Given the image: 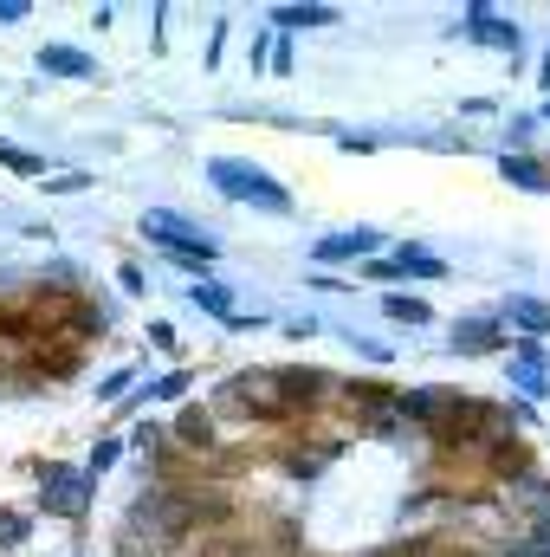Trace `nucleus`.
I'll list each match as a JSON object with an SVG mask.
<instances>
[{
  "label": "nucleus",
  "mask_w": 550,
  "mask_h": 557,
  "mask_svg": "<svg viewBox=\"0 0 550 557\" xmlns=\"http://www.w3.org/2000/svg\"><path fill=\"white\" fill-rule=\"evenodd\" d=\"M208 175H214V188H220V195H233V201H259V208H272V214H285V208H292V195H285L279 182H266V169H253V162L220 156Z\"/></svg>",
  "instance_id": "obj_1"
},
{
  "label": "nucleus",
  "mask_w": 550,
  "mask_h": 557,
  "mask_svg": "<svg viewBox=\"0 0 550 557\" xmlns=\"http://www.w3.org/2000/svg\"><path fill=\"white\" fill-rule=\"evenodd\" d=\"M143 234L149 240H156V247H169L175 253V260H182V266H208L214 260V240H201V234H188V221H175V214H149V221H143Z\"/></svg>",
  "instance_id": "obj_2"
},
{
  "label": "nucleus",
  "mask_w": 550,
  "mask_h": 557,
  "mask_svg": "<svg viewBox=\"0 0 550 557\" xmlns=\"http://www.w3.org/2000/svg\"><path fill=\"white\" fill-rule=\"evenodd\" d=\"M46 512H59V519H78L85 512V473H65V467H46Z\"/></svg>",
  "instance_id": "obj_3"
},
{
  "label": "nucleus",
  "mask_w": 550,
  "mask_h": 557,
  "mask_svg": "<svg viewBox=\"0 0 550 557\" xmlns=\"http://www.w3.org/2000/svg\"><path fill=\"white\" fill-rule=\"evenodd\" d=\"M466 33L486 39V46H499V52H518V26H505L492 7H473V13H466Z\"/></svg>",
  "instance_id": "obj_4"
},
{
  "label": "nucleus",
  "mask_w": 550,
  "mask_h": 557,
  "mask_svg": "<svg viewBox=\"0 0 550 557\" xmlns=\"http://www.w3.org/2000/svg\"><path fill=\"white\" fill-rule=\"evenodd\" d=\"M499 344H505L499 324H486V318H473V324L453 331V350H466V357H486V350H499Z\"/></svg>",
  "instance_id": "obj_5"
},
{
  "label": "nucleus",
  "mask_w": 550,
  "mask_h": 557,
  "mask_svg": "<svg viewBox=\"0 0 550 557\" xmlns=\"http://www.w3.org/2000/svg\"><path fill=\"white\" fill-rule=\"evenodd\" d=\"M356 253H376V234H369V227H356V234H330V240H318V260H356Z\"/></svg>",
  "instance_id": "obj_6"
},
{
  "label": "nucleus",
  "mask_w": 550,
  "mask_h": 557,
  "mask_svg": "<svg viewBox=\"0 0 550 557\" xmlns=\"http://www.w3.org/2000/svg\"><path fill=\"white\" fill-rule=\"evenodd\" d=\"M505 318H512L518 331L531 337V344H538V337L550 331V305H538V298H512V305H505Z\"/></svg>",
  "instance_id": "obj_7"
},
{
  "label": "nucleus",
  "mask_w": 550,
  "mask_h": 557,
  "mask_svg": "<svg viewBox=\"0 0 550 557\" xmlns=\"http://www.w3.org/2000/svg\"><path fill=\"white\" fill-rule=\"evenodd\" d=\"M39 65H46V72H65V78H91V72H98V65H91L85 52H72V46H46V52H39Z\"/></svg>",
  "instance_id": "obj_8"
},
{
  "label": "nucleus",
  "mask_w": 550,
  "mask_h": 557,
  "mask_svg": "<svg viewBox=\"0 0 550 557\" xmlns=\"http://www.w3.org/2000/svg\"><path fill=\"white\" fill-rule=\"evenodd\" d=\"M175 441H182V447H195V454H208V447H214V421L201 415V409H188L182 421H175Z\"/></svg>",
  "instance_id": "obj_9"
},
{
  "label": "nucleus",
  "mask_w": 550,
  "mask_h": 557,
  "mask_svg": "<svg viewBox=\"0 0 550 557\" xmlns=\"http://www.w3.org/2000/svg\"><path fill=\"white\" fill-rule=\"evenodd\" d=\"M499 169H505V182L531 188V195H544V188H550V175H544V169H538V162H531V156H505Z\"/></svg>",
  "instance_id": "obj_10"
},
{
  "label": "nucleus",
  "mask_w": 550,
  "mask_h": 557,
  "mask_svg": "<svg viewBox=\"0 0 550 557\" xmlns=\"http://www.w3.org/2000/svg\"><path fill=\"white\" fill-rule=\"evenodd\" d=\"M382 311H389L395 324H428V318H434V311L421 305V298H402V292H389V298H382Z\"/></svg>",
  "instance_id": "obj_11"
},
{
  "label": "nucleus",
  "mask_w": 550,
  "mask_h": 557,
  "mask_svg": "<svg viewBox=\"0 0 550 557\" xmlns=\"http://www.w3.org/2000/svg\"><path fill=\"white\" fill-rule=\"evenodd\" d=\"M395 273H421V279H440L447 266H440L434 253H421V247H402V253H395Z\"/></svg>",
  "instance_id": "obj_12"
},
{
  "label": "nucleus",
  "mask_w": 550,
  "mask_h": 557,
  "mask_svg": "<svg viewBox=\"0 0 550 557\" xmlns=\"http://www.w3.org/2000/svg\"><path fill=\"white\" fill-rule=\"evenodd\" d=\"M518 506H525V512H538V519H550V480H518Z\"/></svg>",
  "instance_id": "obj_13"
},
{
  "label": "nucleus",
  "mask_w": 550,
  "mask_h": 557,
  "mask_svg": "<svg viewBox=\"0 0 550 557\" xmlns=\"http://www.w3.org/2000/svg\"><path fill=\"white\" fill-rule=\"evenodd\" d=\"M272 20L279 26H324V20H337V7H279Z\"/></svg>",
  "instance_id": "obj_14"
},
{
  "label": "nucleus",
  "mask_w": 550,
  "mask_h": 557,
  "mask_svg": "<svg viewBox=\"0 0 550 557\" xmlns=\"http://www.w3.org/2000/svg\"><path fill=\"white\" fill-rule=\"evenodd\" d=\"M195 305H201V311H214V318H233L227 285H195Z\"/></svg>",
  "instance_id": "obj_15"
},
{
  "label": "nucleus",
  "mask_w": 550,
  "mask_h": 557,
  "mask_svg": "<svg viewBox=\"0 0 550 557\" xmlns=\"http://www.w3.org/2000/svg\"><path fill=\"white\" fill-rule=\"evenodd\" d=\"M0 162H7V169H20V175H39V182H46V162L26 156V149H13V143H0Z\"/></svg>",
  "instance_id": "obj_16"
},
{
  "label": "nucleus",
  "mask_w": 550,
  "mask_h": 557,
  "mask_svg": "<svg viewBox=\"0 0 550 557\" xmlns=\"http://www.w3.org/2000/svg\"><path fill=\"white\" fill-rule=\"evenodd\" d=\"M20 538H26V519L20 512H0V545H20Z\"/></svg>",
  "instance_id": "obj_17"
},
{
  "label": "nucleus",
  "mask_w": 550,
  "mask_h": 557,
  "mask_svg": "<svg viewBox=\"0 0 550 557\" xmlns=\"http://www.w3.org/2000/svg\"><path fill=\"white\" fill-rule=\"evenodd\" d=\"M20 13H26L20 0H0V20H20Z\"/></svg>",
  "instance_id": "obj_18"
}]
</instances>
